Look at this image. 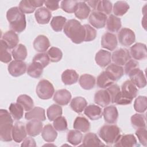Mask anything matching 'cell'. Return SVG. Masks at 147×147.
I'll return each mask as SVG.
<instances>
[{"mask_svg":"<svg viewBox=\"0 0 147 147\" xmlns=\"http://www.w3.org/2000/svg\"><path fill=\"white\" fill-rule=\"evenodd\" d=\"M64 33L75 44H80L84 41L86 30L83 25L75 19L69 20L66 22Z\"/></svg>","mask_w":147,"mask_h":147,"instance_id":"cell-1","label":"cell"},{"mask_svg":"<svg viewBox=\"0 0 147 147\" xmlns=\"http://www.w3.org/2000/svg\"><path fill=\"white\" fill-rule=\"evenodd\" d=\"M6 18L12 30L15 32L21 33L25 29L26 26V17L19 7L10 8L7 11Z\"/></svg>","mask_w":147,"mask_h":147,"instance_id":"cell-2","label":"cell"},{"mask_svg":"<svg viewBox=\"0 0 147 147\" xmlns=\"http://www.w3.org/2000/svg\"><path fill=\"white\" fill-rule=\"evenodd\" d=\"M13 121L10 113L5 109L0 110V139L4 142L13 140L12 130Z\"/></svg>","mask_w":147,"mask_h":147,"instance_id":"cell-3","label":"cell"},{"mask_svg":"<svg viewBox=\"0 0 147 147\" xmlns=\"http://www.w3.org/2000/svg\"><path fill=\"white\" fill-rule=\"evenodd\" d=\"M98 135L107 144H115L121 136L120 128L115 125H105L98 131Z\"/></svg>","mask_w":147,"mask_h":147,"instance_id":"cell-4","label":"cell"},{"mask_svg":"<svg viewBox=\"0 0 147 147\" xmlns=\"http://www.w3.org/2000/svg\"><path fill=\"white\" fill-rule=\"evenodd\" d=\"M36 92L39 98L44 100L51 99L55 92L52 84L46 79L40 80L37 85Z\"/></svg>","mask_w":147,"mask_h":147,"instance_id":"cell-5","label":"cell"},{"mask_svg":"<svg viewBox=\"0 0 147 147\" xmlns=\"http://www.w3.org/2000/svg\"><path fill=\"white\" fill-rule=\"evenodd\" d=\"M118 39L121 45L129 47L135 42L136 36L132 30L127 28H123L118 32Z\"/></svg>","mask_w":147,"mask_h":147,"instance_id":"cell-6","label":"cell"},{"mask_svg":"<svg viewBox=\"0 0 147 147\" xmlns=\"http://www.w3.org/2000/svg\"><path fill=\"white\" fill-rule=\"evenodd\" d=\"M131 56L129 51L125 48H120L114 52L111 55V60L117 65H124L129 60Z\"/></svg>","mask_w":147,"mask_h":147,"instance_id":"cell-7","label":"cell"},{"mask_svg":"<svg viewBox=\"0 0 147 147\" xmlns=\"http://www.w3.org/2000/svg\"><path fill=\"white\" fill-rule=\"evenodd\" d=\"M7 70L11 76L18 77L25 73L27 70L26 64L22 60H15L9 63L7 67Z\"/></svg>","mask_w":147,"mask_h":147,"instance_id":"cell-8","label":"cell"},{"mask_svg":"<svg viewBox=\"0 0 147 147\" xmlns=\"http://www.w3.org/2000/svg\"><path fill=\"white\" fill-rule=\"evenodd\" d=\"M130 54L134 60H145L147 57L146 46L141 42H137L132 45L130 48Z\"/></svg>","mask_w":147,"mask_h":147,"instance_id":"cell-9","label":"cell"},{"mask_svg":"<svg viewBox=\"0 0 147 147\" xmlns=\"http://www.w3.org/2000/svg\"><path fill=\"white\" fill-rule=\"evenodd\" d=\"M107 19V15L98 11H92L89 17V22L92 26L96 29H101L106 25Z\"/></svg>","mask_w":147,"mask_h":147,"instance_id":"cell-10","label":"cell"},{"mask_svg":"<svg viewBox=\"0 0 147 147\" xmlns=\"http://www.w3.org/2000/svg\"><path fill=\"white\" fill-rule=\"evenodd\" d=\"M27 131L26 127L22 122H17L13 126L12 130L13 140L17 143L22 142L26 137Z\"/></svg>","mask_w":147,"mask_h":147,"instance_id":"cell-11","label":"cell"},{"mask_svg":"<svg viewBox=\"0 0 147 147\" xmlns=\"http://www.w3.org/2000/svg\"><path fill=\"white\" fill-rule=\"evenodd\" d=\"M118 41L116 36L110 32L105 33L102 37L101 45L110 51H114L117 47Z\"/></svg>","mask_w":147,"mask_h":147,"instance_id":"cell-12","label":"cell"},{"mask_svg":"<svg viewBox=\"0 0 147 147\" xmlns=\"http://www.w3.org/2000/svg\"><path fill=\"white\" fill-rule=\"evenodd\" d=\"M130 80L139 88H144L146 85L145 76L139 68L133 71L129 75Z\"/></svg>","mask_w":147,"mask_h":147,"instance_id":"cell-13","label":"cell"},{"mask_svg":"<svg viewBox=\"0 0 147 147\" xmlns=\"http://www.w3.org/2000/svg\"><path fill=\"white\" fill-rule=\"evenodd\" d=\"M71 92L66 89H60L55 92L53 95V100L60 106H65L69 103L71 99Z\"/></svg>","mask_w":147,"mask_h":147,"instance_id":"cell-14","label":"cell"},{"mask_svg":"<svg viewBox=\"0 0 147 147\" xmlns=\"http://www.w3.org/2000/svg\"><path fill=\"white\" fill-rule=\"evenodd\" d=\"M25 127L27 134L31 137H35L41 133L43 129V125L40 120L31 119L26 123Z\"/></svg>","mask_w":147,"mask_h":147,"instance_id":"cell-15","label":"cell"},{"mask_svg":"<svg viewBox=\"0 0 147 147\" xmlns=\"http://www.w3.org/2000/svg\"><path fill=\"white\" fill-rule=\"evenodd\" d=\"M102 114L106 123L113 124L117 122L118 118V111L115 106L110 105L105 107Z\"/></svg>","mask_w":147,"mask_h":147,"instance_id":"cell-16","label":"cell"},{"mask_svg":"<svg viewBox=\"0 0 147 147\" xmlns=\"http://www.w3.org/2000/svg\"><path fill=\"white\" fill-rule=\"evenodd\" d=\"M96 63L100 67L104 68L109 65L111 61V53L110 52L100 49L95 55Z\"/></svg>","mask_w":147,"mask_h":147,"instance_id":"cell-17","label":"cell"},{"mask_svg":"<svg viewBox=\"0 0 147 147\" xmlns=\"http://www.w3.org/2000/svg\"><path fill=\"white\" fill-rule=\"evenodd\" d=\"M34 17L38 24L43 25L49 23L52 17V14L46 7H41L35 11Z\"/></svg>","mask_w":147,"mask_h":147,"instance_id":"cell-18","label":"cell"},{"mask_svg":"<svg viewBox=\"0 0 147 147\" xmlns=\"http://www.w3.org/2000/svg\"><path fill=\"white\" fill-rule=\"evenodd\" d=\"M9 49L14 48L19 42V37L17 34L13 30H10L6 32L2 36V38Z\"/></svg>","mask_w":147,"mask_h":147,"instance_id":"cell-19","label":"cell"},{"mask_svg":"<svg viewBox=\"0 0 147 147\" xmlns=\"http://www.w3.org/2000/svg\"><path fill=\"white\" fill-rule=\"evenodd\" d=\"M33 45L36 51L40 53H43L47 51L50 47V42L46 36L38 35L34 39Z\"/></svg>","mask_w":147,"mask_h":147,"instance_id":"cell-20","label":"cell"},{"mask_svg":"<svg viewBox=\"0 0 147 147\" xmlns=\"http://www.w3.org/2000/svg\"><path fill=\"white\" fill-rule=\"evenodd\" d=\"M94 102L102 107L108 106L111 102V99L107 91L100 90L96 92L94 95Z\"/></svg>","mask_w":147,"mask_h":147,"instance_id":"cell-21","label":"cell"},{"mask_svg":"<svg viewBox=\"0 0 147 147\" xmlns=\"http://www.w3.org/2000/svg\"><path fill=\"white\" fill-rule=\"evenodd\" d=\"M84 113L89 119L93 121L100 119L103 115L101 107L94 104L87 106L84 110Z\"/></svg>","mask_w":147,"mask_h":147,"instance_id":"cell-22","label":"cell"},{"mask_svg":"<svg viewBox=\"0 0 147 147\" xmlns=\"http://www.w3.org/2000/svg\"><path fill=\"white\" fill-rule=\"evenodd\" d=\"M137 141L133 134L121 135L117 141L114 144L115 146L132 147L137 145Z\"/></svg>","mask_w":147,"mask_h":147,"instance_id":"cell-23","label":"cell"},{"mask_svg":"<svg viewBox=\"0 0 147 147\" xmlns=\"http://www.w3.org/2000/svg\"><path fill=\"white\" fill-rule=\"evenodd\" d=\"M25 118L27 120L38 119L41 121H44L46 119L45 111L42 107H34L25 113Z\"/></svg>","mask_w":147,"mask_h":147,"instance_id":"cell-24","label":"cell"},{"mask_svg":"<svg viewBox=\"0 0 147 147\" xmlns=\"http://www.w3.org/2000/svg\"><path fill=\"white\" fill-rule=\"evenodd\" d=\"M91 9L85 2V1L78 2L75 10L74 11L76 17L80 20H85L87 18L90 14Z\"/></svg>","mask_w":147,"mask_h":147,"instance_id":"cell-25","label":"cell"},{"mask_svg":"<svg viewBox=\"0 0 147 147\" xmlns=\"http://www.w3.org/2000/svg\"><path fill=\"white\" fill-rule=\"evenodd\" d=\"M114 80L106 71L101 72L96 79L97 86L100 88H107L114 83Z\"/></svg>","mask_w":147,"mask_h":147,"instance_id":"cell-26","label":"cell"},{"mask_svg":"<svg viewBox=\"0 0 147 147\" xmlns=\"http://www.w3.org/2000/svg\"><path fill=\"white\" fill-rule=\"evenodd\" d=\"M41 136L45 141L52 142L56 139L57 137V133L56 130L51 124H47L45 125L42 129Z\"/></svg>","mask_w":147,"mask_h":147,"instance_id":"cell-27","label":"cell"},{"mask_svg":"<svg viewBox=\"0 0 147 147\" xmlns=\"http://www.w3.org/2000/svg\"><path fill=\"white\" fill-rule=\"evenodd\" d=\"M82 146H105L98 136L94 133H88L84 136Z\"/></svg>","mask_w":147,"mask_h":147,"instance_id":"cell-28","label":"cell"},{"mask_svg":"<svg viewBox=\"0 0 147 147\" xmlns=\"http://www.w3.org/2000/svg\"><path fill=\"white\" fill-rule=\"evenodd\" d=\"M78 78V74L74 69H66L61 74V80L65 85H71L76 83Z\"/></svg>","mask_w":147,"mask_h":147,"instance_id":"cell-29","label":"cell"},{"mask_svg":"<svg viewBox=\"0 0 147 147\" xmlns=\"http://www.w3.org/2000/svg\"><path fill=\"white\" fill-rule=\"evenodd\" d=\"M79 83L82 88L90 90L94 87L96 84V79L94 76L85 74L80 76L79 79Z\"/></svg>","mask_w":147,"mask_h":147,"instance_id":"cell-30","label":"cell"},{"mask_svg":"<svg viewBox=\"0 0 147 147\" xmlns=\"http://www.w3.org/2000/svg\"><path fill=\"white\" fill-rule=\"evenodd\" d=\"M106 29L110 32H117L121 28V21L119 18L110 14L106 21Z\"/></svg>","mask_w":147,"mask_h":147,"instance_id":"cell-31","label":"cell"},{"mask_svg":"<svg viewBox=\"0 0 147 147\" xmlns=\"http://www.w3.org/2000/svg\"><path fill=\"white\" fill-rule=\"evenodd\" d=\"M121 91L133 99L137 95L138 89L136 85L130 80H127L122 84Z\"/></svg>","mask_w":147,"mask_h":147,"instance_id":"cell-32","label":"cell"},{"mask_svg":"<svg viewBox=\"0 0 147 147\" xmlns=\"http://www.w3.org/2000/svg\"><path fill=\"white\" fill-rule=\"evenodd\" d=\"M106 71L111 75L114 81H117L120 79L124 74V69L123 67L114 63L110 64L107 65Z\"/></svg>","mask_w":147,"mask_h":147,"instance_id":"cell-33","label":"cell"},{"mask_svg":"<svg viewBox=\"0 0 147 147\" xmlns=\"http://www.w3.org/2000/svg\"><path fill=\"white\" fill-rule=\"evenodd\" d=\"M87 106V102L82 96L74 98L70 103L71 108L77 113H82Z\"/></svg>","mask_w":147,"mask_h":147,"instance_id":"cell-34","label":"cell"},{"mask_svg":"<svg viewBox=\"0 0 147 147\" xmlns=\"http://www.w3.org/2000/svg\"><path fill=\"white\" fill-rule=\"evenodd\" d=\"M74 129L79 130L81 132H87L90 129V123L88 120L84 117H77L73 125Z\"/></svg>","mask_w":147,"mask_h":147,"instance_id":"cell-35","label":"cell"},{"mask_svg":"<svg viewBox=\"0 0 147 147\" xmlns=\"http://www.w3.org/2000/svg\"><path fill=\"white\" fill-rule=\"evenodd\" d=\"M44 68L40 63L32 61L28 66L26 70L27 74L32 78H38L42 75Z\"/></svg>","mask_w":147,"mask_h":147,"instance_id":"cell-36","label":"cell"},{"mask_svg":"<svg viewBox=\"0 0 147 147\" xmlns=\"http://www.w3.org/2000/svg\"><path fill=\"white\" fill-rule=\"evenodd\" d=\"M82 133L76 129L69 130L67 135V141L74 146L79 145L82 142Z\"/></svg>","mask_w":147,"mask_h":147,"instance_id":"cell-37","label":"cell"},{"mask_svg":"<svg viewBox=\"0 0 147 147\" xmlns=\"http://www.w3.org/2000/svg\"><path fill=\"white\" fill-rule=\"evenodd\" d=\"M11 55L14 60L23 61L27 57V49L26 47L22 44H18L13 49Z\"/></svg>","mask_w":147,"mask_h":147,"instance_id":"cell-38","label":"cell"},{"mask_svg":"<svg viewBox=\"0 0 147 147\" xmlns=\"http://www.w3.org/2000/svg\"><path fill=\"white\" fill-rule=\"evenodd\" d=\"M9 112L14 120L21 119L24 115L23 107L18 103H12L10 105L9 107Z\"/></svg>","mask_w":147,"mask_h":147,"instance_id":"cell-39","label":"cell"},{"mask_svg":"<svg viewBox=\"0 0 147 147\" xmlns=\"http://www.w3.org/2000/svg\"><path fill=\"white\" fill-rule=\"evenodd\" d=\"M63 113L61 107L56 104H53L47 110V115L50 121H53L56 118L61 116Z\"/></svg>","mask_w":147,"mask_h":147,"instance_id":"cell-40","label":"cell"},{"mask_svg":"<svg viewBox=\"0 0 147 147\" xmlns=\"http://www.w3.org/2000/svg\"><path fill=\"white\" fill-rule=\"evenodd\" d=\"M129 7V5L126 1H117L114 5L113 13L115 16H122L127 13Z\"/></svg>","mask_w":147,"mask_h":147,"instance_id":"cell-41","label":"cell"},{"mask_svg":"<svg viewBox=\"0 0 147 147\" xmlns=\"http://www.w3.org/2000/svg\"><path fill=\"white\" fill-rule=\"evenodd\" d=\"M17 103L20 104L26 111L32 109L34 106L32 98L30 96L26 94L19 95L17 99Z\"/></svg>","mask_w":147,"mask_h":147,"instance_id":"cell-42","label":"cell"},{"mask_svg":"<svg viewBox=\"0 0 147 147\" xmlns=\"http://www.w3.org/2000/svg\"><path fill=\"white\" fill-rule=\"evenodd\" d=\"M66 21V18L63 16H55L52 18L50 24L54 31L60 32L64 28Z\"/></svg>","mask_w":147,"mask_h":147,"instance_id":"cell-43","label":"cell"},{"mask_svg":"<svg viewBox=\"0 0 147 147\" xmlns=\"http://www.w3.org/2000/svg\"><path fill=\"white\" fill-rule=\"evenodd\" d=\"M131 125L136 129L146 127V117L144 114L136 113L130 118Z\"/></svg>","mask_w":147,"mask_h":147,"instance_id":"cell-44","label":"cell"},{"mask_svg":"<svg viewBox=\"0 0 147 147\" xmlns=\"http://www.w3.org/2000/svg\"><path fill=\"white\" fill-rule=\"evenodd\" d=\"M147 98L145 96H138L134 102V110L140 113H143L146 110Z\"/></svg>","mask_w":147,"mask_h":147,"instance_id":"cell-45","label":"cell"},{"mask_svg":"<svg viewBox=\"0 0 147 147\" xmlns=\"http://www.w3.org/2000/svg\"><path fill=\"white\" fill-rule=\"evenodd\" d=\"M47 55L50 61L53 63H57L60 61L63 57V52L59 48L52 47L47 52Z\"/></svg>","mask_w":147,"mask_h":147,"instance_id":"cell-46","label":"cell"},{"mask_svg":"<svg viewBox=\"0 0 147 147\" xmlns=\"http://www.w3.org/2000/svg\"><path fill=\"white\" fill-rule=\"evenodd\" d=\"M1 51H0V60L2 63H8L11 60V56L8 51V48L5 42L1 39Z\"/></svg>","mask_w":147,"mask_h":147,"instance_id":"cell-47","label":"cell"},{"mask_svg":"<svg viewBox=\"0 0 147 147\" xmlns=\"http://www.w3.org/2000/svg\"><path fill=\"white\" fill-rule=\"evenodd\" d=\"M113 5L112 3L109 1H99L97 7L96 11L101 12L102 13L107 14H110L112 11Z\"/></svg>","mask_w":147,"mask_h":147,"instance_id":"cell-48","label":"cell"},{"mask_svg":"<svg viewBox=\"0 0 147 147\" xmlns=\"http://www.w3.org/2000/svg\"><path fill=\"white\" fill-rule=\"evenodd\" d=\"M78 3V1L65 0L61 2L60 7L61 9L66 13H73L75 10V8Z\"/></svg>","mask_w":147,"mask_h":147,"instance_id":"cell-49","label":"cell"},{"mask_svg":"<svg viewBox=\"0 0 147 147\" xmlns=\"http://www.w3.org/2000/svg\"><path fill=\"white\" fill-rule=\"evenodd\" d=\"M53 127L59 131H63L67 129L68 125L65 118L63 116H60L53 121Z\"/></svg>","mask_w":147,"mask_h":147,"instance_id":"cell-50","label":"cell"},{"mask_svg":"<svg viewBox=\"0 0 147 147\" xmlns=\"http://www.w3.org/2000/svg\"><path fill=\"white\" fill-rule=\"evenodd\" d=\"M33 61L40 63L44 68L46 67L50 62V59L46 53H39L36 54L33 58Z\"/></svg>","mask_w":147,"mask_h":147,"instance_id":"cell-51","label":"cell"},{"mask_svg":"<svg viewBox=\"0 0 147 147\" xmlns=\"http://www.w3.org/2000/svg\"><path fill=\"white\" fill-rule=\"evenodd\" d=\"M133 99L120 91L115 98L114 103L119 105H126L131 103Z\"/></svg>","mask_w":147,"mask_h":147,"instance_id":"cell-52","label":"cell"},{"mask_svg":"<svg viewBox=\"0 0 147 147\" xmlns=\"http://www.w3.org/2000/svg\"><path fill=\"white\" fill-rule=\"evenodd\" d=\"M83 26L86 30V36L84 41L89 42L94 40L96 38L97 35L96 30L89 24H84L83 25Z\"/></svg>","mask_w":147,"mask_h":147,"instance_id":"cell-53","label":"cell"},{"mask_svg":"<svg viewBox=\"0 0 147 147\" xmlns=\"http://www.w3.org/2000/svg\"><path fill=\"white\" fill-rule=\"evenodd\" d=\"M19 9L23 13H32L35 10V7H34L29 0H22L20 1L19 3Z\"/></svg>","mask_w":147,"mask_h":147,"instance_id":"cell-54","label":"cell"},{"mask_svg":"<svg viewBox=\"0 0 147 147\" xmlns=\"http://www.w3.org/2000/svg\"><path fill=\"white\" fill-rule=\"evenodd\" d=\"M136 135L137 137L139 142L144 146H147V131L146 127L138 128L136 131Z\"/></svg>","mask_w":147,"mask_h":147,"instance_id":"cell-55","label":"cell"},{"mask_svg":"<svg viewBox=\"0 0 147 147\" xmlns=\"http://www.w3.org/2000/svg\"><path fill=\"white\" fill-rule=\"evenodd\" d=\"M138 68H139L138 63L135 60L130 59L125 64V68L123 69L125 74L127 75H129L133 71Z\"/></svg>","mask_w":147,"mask_h":147,"instance_id":"cell-56","label":"cell"},{"mask_svg":"<svg viewBox=\"0 0 147 147\" xmlns=\"http://www.w3.org/2000/svg\"><path fill=\"white\" fill-rule=\"evenodd\" d=\"M106 90L109 92L110 99H111V102L114 103V100L118 94L121 91V89L119 86L117 84H113L111 86H110L109 87L106 88Z\"/></svg>","mask_w":147,"mask_h":147,"instance_id":"cell-57","label":"cell"},{"mask_svg":"<svg viewBox=\"0 0 147 147\" xmlns=\"http://www.w3.org/2000/svg\"><path fill=\"white\" fill-rule=\"evenodd\" d=\"M44 5L50 11H55L59 8V1H45Z\"/></svg>","mask_w":147,"mask_h":147,"instance_id":"cell-58","label":"cell"},{"mask_svg":"<svg viewBox=\"0 0 147 147\" xmlns=\"http://www.w3.org/2000/svg\"><path fill=\"white\" fill-rule=\"evenodd\" d=\"M21 146H36V143L34 138L31 137H26L23 141L21 145Z\"/></svg>","mask_w":147,"mask_h":147,"instance_id":"cell-59","label":"cell"},{"mask_svg":"<svg viewBox=\"0 0 147 147\" xmlns=\"http://www.w3.org/2000/svg\"><path fill=\"white\" fill-rule=\"evenodd\" d=\"M31 5L34 7H41L44 4V1H39V0H29Z\"/></svg>","mask_w":147,"mask_h":147,"instance_id":"cell-60","label":"cell"},{"mask_svg":"<svg viewBox=\"0 0 147 147\" xmlns=\"http://www.w3.org/2000/svg\"><path fill=\"white\" fill-rule=\"evenodd\" d=\"M99 1L96 0V1H85V2L87 4V5L89 6V7L91 9H92V10H96V7L98 5Z\"/></svg>","mask_w":147,"mask_h":147,"instance_id":"cell-61","label":"cell"}]
</instances>
